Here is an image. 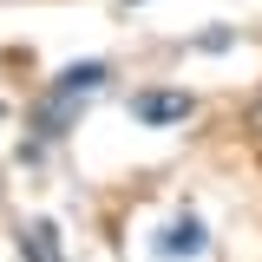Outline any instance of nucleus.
<instances>
[{
    "instance_id": "6",
    "label": "nucleus",
    "mask_w": 262,
    "mask_h": 262,
    "mask_svg": "<svg viewBox=\"0 0 262 262\" xmlns=\"http://www.w3.org/2000/svg\"><path fill=\"white\" fill-rule=\"evenodd\" d=\"M249 131L262 138V92H256V105H249Z\"/></svg>"
},
{
    "instance_id": "5",
    "label": "nucleus",
    "mask_w": 262,
    "mask_h": 262,
    "mask_svg": "<svg viewBox=\"0 0 262 262\" xmlns=\"http://www.w3.org/2000/svg\"><path fill=\"white\" fill-rule=\"evenodd\" d=\"M229 39H236V33H229V27H210V33H203V39H196V46H203V53H223Z\"/></svg>"
},
{
    "instance_id": "4",
    "label": "nucleus",
    "mask_w": 262,
    "mask_h": 262,
    "mask_svg": "<svg viewBox=\"0 0 262 262\" xmlns=\"http://www.w3.org/2000/svg\"><path fill=\"white\" fill-rule=\"evenodd\" d=\"M20 256H27V262H66L59 256V229H53V223H27V229H20Z\"/></svg>"
},
{
    "instance_id": "3",
    "label": "nucleus",
    "mask_w": 262,
    "mask_h": 262,
    "mask_svg": "<svg viewBox=\"0 0 262 262\" xmlns=\"http://www.w3.org/2000/svg\"><path fill=\"white\" fill-rule=\"evenodd\" d=\"M196 112L190 92H131V118L138 125H184Z\"/></svg>"
},
{
    "instance_id": "7",
    "label": "nucleus",
    "mask_w": 262,
    "mask_h": 262,
    "mask_svg": "<svg viewBox=\"0 0 262 262\" xmlns=\"http://www.w3.org/2000/svg\"><path fill=\"white\" fill-rule=\"evenodd\" d=\"M0 118H7V105H0Z\"/></svg>"
},
{
    "instance_id": "8",
    "label": "nucleus",
    "mask_w": 262,
    "mask_h": 262,
    "mask_svg": "<svg viewBox=\"0 0 262 262\" xmlns=\"http://www.w3.org/2000/svg\"><path fill=\"white\" fill-rule=\"evenodd\" d=\"M125 7H131V0H125Z\"/></svg>"
},
{
    "instance_id": "2",
    "label": "nucleus",
    "mask_w": 262,
    "mask_h": 262,
    "mask_svg": "<svg viewBox=\"0 0 262 262\" xmlns=\"http://www.w3.org/2000/svg\"><path fill=\"white\" fill-rule=\"evenodd\" d=\"M210 249V229H203V216H170V223L158 229V243H151V256L158 262H190V256H203Z\"/></svg>"
},
{
    "instance_id": "1",
    "label": "nucleus",
    "mask_w": 262,
    "mask_h": 262,
    "mask_svg": "<svg viewBox=\"0 0 262 262\" xmlns=\"http://www.w3.org/2000/svg\"><path fill=\"white\" fill-rule=\"evenodd\" d=\"M105 79H112V66L105 59H85V66H66L59 79L39 92V105H33V131H39V144H53V138H66L72 131V118L92 105L98 92H105Z\"/></svg>"
}]
</instances>
